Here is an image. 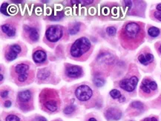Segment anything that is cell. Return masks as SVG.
<instances>
[{
    "label": "cell",
    "instance_id": "cell-1",
    "mask_svg": "<svg viewBox=\"0 0 161 121\" xmlns=\"http://www.w3.org/2000/svg\"><path fill=\"white\" fill-rule=\"evenodd\" d=\"M125 42L129 44H137L143 38V31L140 25L136 22H129L122 31Z\"/></svg>",
    "mask_w": 161,
    "mask_h": 121
},
{
    "label": "cell",
    "instance_id": "cell-2",
    "mask_svg": "<svg viewBox=\"0 0 161 121\" xmlns=\"http://www.w3.org/2000/svg\"><path fill=\"white\" fill-rule=\"evenodd\" d=\"M91 42L86 37L77 39L71 48L70 53L74 58H79L86 53L91 48Z\"/></svg>",
    "mask_w": 161,
    "mask_h": 121
},
{
    "label": "cell",
    "instance_id": "cell-3",
    "mask_svg": "<svg viewBox=\"0 0 161 121\" xmlns=\"http://www.w3.org/2000/svg\"><path fill=\"white\" fill-rule=\"evenodd\" d=\"M52 92L53 91L49 89L43 91L41 95V102L46 109L54 112L58 109V97H57L56 94Z\"/></svg>",
    "mask_w": 161,
    "mask_h": 121
},
{
    "label": "cell",
    "instance_id": "cell-4",
    "mask_svg": "<svg viewBox=\"0 0 161 121\" xmlns=\"http://www.w3.org/2000/svg\"><path fill=\"white\" fill-rule=\"evenodd\" d=\"M63 35L62 28L60 25H52L49 27L46 33V39L51 43H56Z\"/></svg>",
    "mask_w": 161,
    "mask_h": 121
},
{
    "label": "cell",
    "instance_id": "cell-5",
    "mask_svg": "<svg viewBox=\"0 0 161 121\" xmlns=\"http://www.w3.org/2000/svg\"><path fill=\"white\" fill-rule=\"evenodd\" d=\"M93 92L91 88L86 85L79 86L75 91V95L79 100L85 102L88 100L92 97Z\"/></svg>",
    "mask_w": 161,
    "mask_h": 121
},
{
    "label": "cell",
    "instance_id": "cell-6",
    "mask_svg": "<svg viewBox=\"0 0 161 121\" xmlns=\"http://www.w3.org/2000/svg\"><path fill=\"white\" fill-rule=\"evenodd\" d=\"M138 83V78L135 76L131 77L130 79H125L120 82V86L121 89L126 92H132L135 91L137 85Z\"/></svg>",
    "mask_w": 161,
    "mask_h": 121
},
{
    "label": "cell",
    "instance_id": "cell-7",
    "mask_svg": "<svg viewBox=\"0 0 161 121\" xmlns=\"http://www.w3.org/2000/svg\"><path fill=\"white\" fill-rule=\"evenodd\" d=\"M105 116L108 120H118L121 118L122 113L118 109L109 108L105 113Z\"/></svg>",
    "mask_w": 161,
    "mask_h": 121
},
{
    "label": "cell",
    "instance_id": "cell-8",
    "mask_svg": "<svg viewBox=\"0 0 161 121\" xmlns=\"http://www.w3.org/2000/svg\"><path fill=\"white\" fill-rule=\"evenodd\" d=\"M65 74L71 78H77L82 74V68L77 65H71L66 68Z\"/></svg>",
    "mask_w": 161,
    "mask_h": 121
},
{
    "label": "cell",
    "instance_id": "cell-9",
    "mask_svg": "<svg viewBox=\"0 0 161 121\" xmlns=\"http://www.w3.org/2000/svg\"><path fill=\"white\" fill-rule=\"evenodd\" d=\"M24 29H25V31H26L27 33H28V34H29V38L31 39L32 41L37 42V40H39L40 35H39V32L37 28H31V27L25 25V26H24Z\"/></svg>",
    "mask_w": 161,
    "mask_h": 121
},
{
    "label": "cell",
    "instance_id": "cell-10",
    "mask_svg": "<svg viewBox=\"0 0 161 121\" xmlns=\"http://www.w3.org/2000/svg\"><path fill=\"white\" fill-rule=\"evenodd\" d=\"M97 60L100 62L106 64H111L114 60V57L109 53H102L97 56Z\"/></svg>",
    "mask_w": 161,
    "mask_h": 121
},
{
    "label": "cell",
    "instance_id": "cell-11",
    "mask_svg": "<svg viewBox=\"0 0 161 121\" xmlns=\"http://www.w3.org/2000/svg\"><path fill=\"white\" fill-rule=\"evenodd\" d=\"M46 52L43 51L39 50L37 51L34 52V55H33V59H34V62H37V63H42V62H44L46 60Z\"/></svg>",
    "mask_w": 161,
    "mask_h": 121
},
{
    "label": "cell",
    "instance_id": "cell-12",
    "mask_svg": "<svg viewBox=\"0 0 161 121\" xmlns=\"http://www.w3.org/2000/svg\"><path fill=\"white\" fill-rule=\"evenodd\" d=\"M18 99L21 103H27L31 99V92L29 90L20 92L18 95Z\"/></svg>",
    "mask_w": 161,
    "mask_h": 121
},
{
    "label": "cell",
    "instance_id": "cell-13",
    "mask_svg": "<svg viewBox=\"0 0 161 121\" xmlns=\"http://www.w3.org/2000/svg\"><path fill=\"white\" fill-rule=\"evenodd\" d=\"M1 30L8 37H14L16 35V30L13 27L10 26V25L5 24V25H1Z\"/></svg>",
    "mask_w": 161,
    "mask_h": 121
},
{
    "label": "cell",
    "instance_id": "cell-14",
    "mask_svg": "<svg viewBox=\"0 0 161 121\" xmlns=\"http://www.w3.org/2000/svg\"><path fill=\"white\" fill-rule=\"evenodd\" d=\"M28 69H29V66H28V65H26V64L23 63L19 64V65H17L15 67V71H16V72L19 75L27 73L26 71H28Z\"/></svg>",
    "mask_w": 161,
    "mask_h": 121
},
{
    "label": "cell",
    "instance_id": "cell-15",
    "mask_svg": "<svg viewBox=\"0 0 161 121\" xmlns=\"http://www.w3.org/2000/svg\"><path fill=\"white\" fill-rule=\"evenodd\" d=\"M50 76V71L47 68H43L38 71L37 77L40 80H45Z\"/></svg>",
    "mask_w": 161,
    "mask_h": 121
},
{
    "label": "cell",
    "instance_id": "cell-16",
    "mask_svg": "<svg viewBox=\"0 0 161 121\" xmlns=\"http://www.w3.org/2000/svg\"><path fill=\"white\" fill-rule=\"evenodd\" d=\"M148 34L151 37H157L160 35V29L156 27H151L149 28Z\"/></svg>",
    "mask_w": 161,
    "mask_h": 121
},
{
    "label": "cell",
    "instance_id": "cell-17",
    "mask_svg": "<svg viewBox=\"0 0 161 121\" xmlns=\"http://www.w3.org/2000/svg\"><path fill=\"white\" fill-rule=\"evenodd\" d=\"M17 57V54L9 49L5 54V58L7 61H13Z\"/></svg>",
    "mask_w": 161,
    "mask_h": 121
},
{
    "label": "cell",
    "instance_id": "cell-18",
    "mask_svg": "<svg viewBox=\"0 0 161 121\" xmlns=\"http://www.w3.org/2000/svg\"><path fill=\"white\" fill-rule=\"evenodd\" d=\"M80 30V23H75L74 24L73 26L69 29V34L74 35V34H77Z\"/></svg>",
    "mask_w": 161,
    "mask_h": 121
},
{
    "label": "cell",
    "instance_id": "cell-19",
    "mask_svg": "<svg viewBox=\"0 0 161 121\" xmlns=\"http://www.w3.org/2000/svg\"><path fill=\"white\" fill-rule=\"evenodd\" d=\"M94 83L97 87H102L105 84V80L101 77H96L94 79Z\"/></svg>",
    "mask_w": 161,
    "mask_h": 121
},
{
    "label": "cell",
    "instance_id": "cell-20",
    "mask_svg": "<svg viewBox=\"0 0 161 121\" xmlns=\"http://www.w3.org/2000/svg\"><path fill=\"white\" fill-rule=\"evenodd\" d=\"M110 95H111V98H114V99H120L122 97L121 93H120L118 90H117V89H113V90H111V92H110Z\"/></svg>",
    "mask_w": 161,
    "mask_h": 121
},
{
    "label": "cell",
    "instance_id": "cell-21",
    "mask_svg": "<svg viewBox=\"0 0 161 121\" xmlns=\"http://www.w3.org/2000/svg\"><path fill=\"white\" fill-rule=\"evenodd\" d=\"M145 80H146V82L147 85H148L149 88L151 90L155 91L156 89H157V83H155V82L151 81V80H146V79H145Z\"/></svg>",
    "mask_w": 161,
    "mask_h": 121
},
{
    "label": "cell",
    "instance_id": "cell-22",
    "mask_svg": "<svg viewBox=\"0 0 161 121\" xmlns=\"http://www.w3.org/2000/svg\"><path fill=\"white\" fill-rule=\"evenodd\" d=\"M141 89L146 94H150V92H151V89L149 88L148 85H147L146 82V80H144L143 81L142 84H141Z\"/></svg>",
    "mask_w": 161,
    "mask_h": 121
},
{
    "label": "cell",
    "instance_id": "cell-23",
    "mask_svg": "<svg viewBox=\"0 0 161 121\" xmlns=\"http://www.w3.org/2000/svg\"><path fill=\"white\" fill-rule=\"evenodd\" d=\"M131 106L134 109H137L139 110H142L143 109V104L141 102H140V101H134V102L132 103Z\"/></svg>",
    "mask_w": 161,
    "mask_h": 121
},
{
    "label": "cell",
    "instance_id": "cell-24",
    "mask_svg": "<svg viewBox=\"0 0 161 121\" xmlns=\"http://www.w3.org/2000/svg\"><path fill=\"white\" fill-rule=\"evenodd\" d=\"M138 60H139V62H140L141 64H143V65H147L149 62V61L147 60L146 57V55L143 54H140L139 56H138Z\"/></svg>",
    "mask_w": 161,
    "mask_h": 121
},
{
    "label": "cell",
    "instance_id": "cell-25",
    "mask_svg": "<svg viewBox=\"0 0 161 121\" xmlns=\"http://www.w3.org/2000/svg\"><path fill=\"white\" fill-rule=\"evenodd\" d=\"M75 110V107L74 106H68L65 109H64L63 112L65 114H70L73 113Z\"/></svg>",
    "mask_w": 161,
    "mask_h": 121
},
{
    "label": "cell",
    "instance_id": "cell-26",
    "mask_svg": "<svg viewBox=\"0 0 161 121\" xmlns=\"http://www.w3.org/2000/svg\"><path fill=\"white\" fill-rule=\"evenodd\" d=\"M8 6H9V4L6 2L3 3V4H1V13H2V14L6 15V16H9V13H7V7H8Z\"/></svg>",
    "mask_w": 161,
    "mask_h": 121
},
{
    "label": "cell",
    "instance_id": "cell-27",
    "mask_svg": "<svg viewBox=\"0 0 161 121\" xmlns=\"http://www.w3.org/2000/svg\"><path fill=\"white\" fill-rule=\"evenodd\" d=\"M106 32H107V34L109 36H114L116 34V33H117V29H116V28H114V27H108L107 28H106Z\"/></svg>",
    "mask_w": 161,
    "mask_h": 121
},
{
    "label": "cell",
    "instance_id": "cell-28",
    "mask_svg": "<svg viewBox=\"0 0 161 121\" xmlns=\"http://www.w3.org/2000/svg\"><path fill=\"white\" fill-rule=\"evenodd\" d=\"M20 119L18 116L14 115V114H10V115L6 117L5 121H19Z\"/></svg>",
    "mask_w": 161,
    "mask_h": 121
},
{
    "label": "cell",
    "instance_id": "cell-29",
    "mask_svg": "<svg viewBox=\"0 0 161 121\" xmlns=\"http://www.w3.org/2000/svg\"><path fill=\"white\" fill-rule=\"evenodd\" d=\"M10 49L16 54H19L21 52V47L19 45H16V44L12 45L10 47Z\"/></svg>",
    "mask_w": 161,
    "mask_h": 121
},
{
    "label": "cell",
    "instance_id": "cell-30",
    "mask_svg": "<svg viewBox=\"0 0 161 121\" xmlns=\"http://www.w3.org/2000/svg\"><path fill=\"white\" fill-rule=\"evenodd\" d=\"M28 74H27V73L20 74V75L18 76V80H19V82H25V80L28 79Z\"/></svg>",
    "mask_w": 161,
    "mask_h": 121
},
{
    "label": "cell",
    "instance_id": "cell-31",
    "mask_svg": "<svg viewBox=\"0 0 161 121\" xmlns=\"http://www.w3.org/2000/svg\"><path fill=\"white\" fill-rule=\"evenodd\" d=\"M146 57L147 60L149 61V62H151L153 61V59H154V56H153L151 54H147L146 55Z\"/></svg>",
    "mask_w": 161,
    "mask_h": 121
},
{
    "label": "cell",
    "instance_id": "cell-32",
    "mask_svg": "<svg viewBox=\"0 0 161 121\" xmlns=\"http://www.w3.org/2000/svg\"><path fill=\"white\" fill-rule=\"evenodd\" d=\"M154 17L157 19V20L161 21V13H160V12L155 11L154 13Z\"/></svg>",
    "mask_w": 161,
    "mask_h": 121
},
{
    "label": "cell",
    "instance_id": "cell-33",
    "mask_svg": "<svg viewBox=\"0 0 161 121\" xmlns=\"http://www.w3.org/2000/svg\"><path fill=\"white\" fill-rule=\"evenodd\" d=\"M125 3V5L126 6V7H127L128 9H131V7H132V2L131 1H124Z\"/></svg>",
    "mask_w": 161,
    "mask_h": 121
},
{
    "label": "cell",
    "instance_id": "cell-34",
    "mask_svg": "<svg viewBox=\"0 0 161 121\" xmlns=\"http://www.w3.org/2000/svg\"><path fill=\"white\" fill-rule=\"evenodd\" d=\"M8 94H9L8 91H3V92H1V97L2 98H6V97H7Z\"/></svg>",
    "mask_w": 161,
    "mask_h": 121
},
{
    "label": "cell",
    "instance_id": "cell-35",
    "mask_svg": "<svg viewBox=\"0 0 161 121\" xmlns=\"http://www.w3.org/2000/svg\"><path fill=\"white\" fill-rule=\"evenodd\" d=\"M10 106H11V102H10V100H7L4 102V106L5 107V108H9V107H10Z\"/></svg>",
    "mask_w": 161,
    "mask_h": 121
},
{
    "label": "cell",
    "instance_id": "cell-36",
    "mask_svg": "<svg viewBox=\"0 0 161 121\" xmlns=\"http://www.w3.org/2000/svg\"><path fill=\"white\" fill-rule=\"evenodd\" d=\"M143 121H157V120L155 117H148V118L144 119Z\"/></svg>",
    "mask_w": 161,
    "mask_h": 121
},
{
    "label": "cell",
    "instance_id": "cell-37",
    "mask_svg": "<svg viewBox=\"0 0 161 121\" xmlns=\"http://www.w3.org/2000/svg\"><path fill=\"white\" fill-rule=\"evenodd\" d=\"M92 0H84V1H82V2H85V4H91V3H93Z\"/></svg>",
    "mask_w": 161,
    "mask_h": 121
},
{
    "label": "cell",
    "instance_id": "cell-38",
    "mask_svg": "<svg viewBox=\"0 0 161 121\" xmlns=\"http://www.w3.org/2000/svg\"><path fill=\"white\" fill-rule=\"evenodd\" d=\"M157 10H158V11L161 12V4H158L157 5Z\"/></svg>",
    "mask_w": 161,
    "mask_h": 121
},
{
    "label": "cell",
    "instance_id": "cell-39",
    "mask_svg": "<svg viewBox=\"0 0 161 121\" xmlns=\"http://www.w3.org/2000/svg\"><path fill=\"white\" fill-rule=\"evenodd\" d=\"M125 100H126V99H125L124 97H121V98H120V99H119V101H120V103L123 102V101H125Z\"/></svg>",
    "mask_w": 161,
    "mask_h": 121
},
{
    "label": "cell",
    "instance_id": "cell-40",
    "mask_svg": "<svg viewBox=\"0 0 161 121\" xmlns=\"http://www.w3.org/2000/svg\"><path fill=\"white\" fill-rule=\"evenodd\" d=\"M88 121H97V120H96L95 118H94V117H91V118H90Z\"/></svg>",
    "mask_w": 161,
    "mask_h": 121
},
{
    "label": "cell",
    "instance_id": "cell-41",
    "mask_svg": "<svg viewBox=\"0 0 161 121\" xmlns=\"http://www.w3.org/2000/svg\"><path fill=\"white\" fill-rule=\"evenodd\" d=\"M0 80H1V81H2L3 80V75L2 74H0Z\"/></svg>",
    "mask_w": 161,
    "mask_h": 121
},
{
    "label": "cell",
    "instance_id": "cell-42",
    "mask_svg": "<svg viewBox=\"0 0 161 121\" xmlns=\"http://www.w3.org/2000/svg\"><path fill=\"white\" fill-rule=\"evenodd\" d=\"M13 2H15V3H22V1H12Z\"/></svg>",
    "mask_w": 161,
    "mask_h": 121
},
{
    "label": "cell",
    "instance_id": "cell-43",
    "mask_svg": "<svg viewBox=\"0 0 161 121\" xmlns=\"http://www.w3.org/2000/svg\"><path fill=\"white\" fill-rule=\"evenodd\" d=\"M34 121H40V120H39V119L37 118V117H36V118L34 120Z\"/></svg>",
    "mask_w": 161,
    "mask_h": 121
},
{
    "label": "cell",
    "instance_id": "cell-44",
    "mask_svg": "<svg viewBox=\"0 0 161 121\" xmlns=\"http://www.w3.org/2000/svg\"><path fill=\"white\" fill-rule=\"evenodd\" d=\"M159 51H160V53H161V45H160V48H159Z\"/></svg>",
    "mask_w": 161,
    "mask_h": 121
},
{
    "label": "cell",
    "instance_id": "cell-45",
    "mask_svg": "<svg viewBox=\"0 0 161 121\" xmlns=\"http://www.w3.org/2000/svg\"><path fill=\"white\" fill-rule=\"evenodd\" d=\"M43 2H49V1H42Z\"/></svg>",
    "mask_w": 161,
    "mask_h": 121
}]
</instances>
